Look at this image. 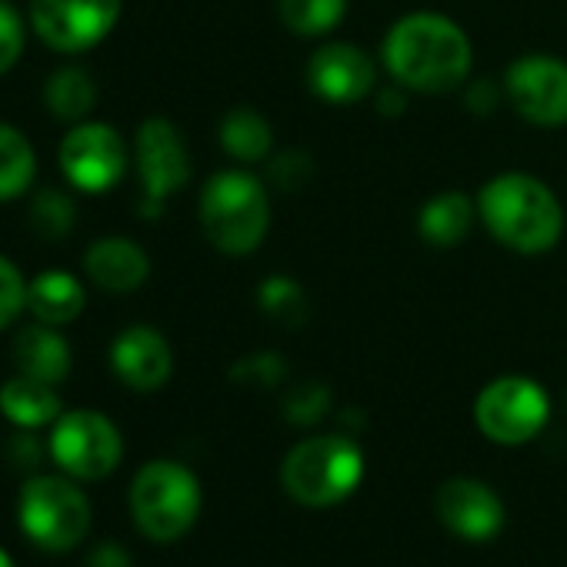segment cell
Masks as SVG:
<instances>
[{"label":"cell","mask_w":567,"mask_h":567,"mask_svg":"<svg viewBox=\"0 0 567 567\" xmlns=\"http://www.w3.org/2000/svg\"><path fill=\"white\" fill-rule=\"evenodd\" d=\"M18 517L24 534L44 550H71L87 537L91 527V504L84 491L64 477L38 474L24 484Z\"/></svg>","instance_id":"6"},{"label":"cell","mask_w":567,"mask_h":567,"mask_svg":"<svg viewBox=\"0 0 567 567\" xmlns=\"http://www.w3.org/2000/svg\"><path fill=\"white\" fill-rule=\"evenodd\" d=\"M477 210L487 230L517 254H544L564 234V210L554 190L527 174H501L481 187Z\"/></svg>","instance_id":"2"},{"label":"cell","mask_w":567,"mask_h":567,"mask_svg":"<svg viewBox=\"0 0 567 567\" xmlns=\"http://www.w3.org/2000/svg\"><path fill=\"white\" fill-rule=\"evenodd\" d=\"M471 224H474V204L461 190H444V194L431 197L417 217V230H421L424 244L441 247V250L457 247L467 237Z\"/></svg>","instance_id":"20"},{"label":"cell","mask_w":567,"mask_h":567,"mask_svg":"<svg viewBox=\"0 0 567 567\" xmlns=\"http://www.w3.org/2000/svg\"><path fill=\"white\" fill-rule=\"evenodd\" d=\"M374 61L354 44H324L308 64V84L321 101L354 104L374 91Z\"/></svg>","instance_id":"14"},{"label":"cell","mask_w":567,"mask_h":567,"mask_svg":"<svg viewBox=\"0 0 567 567\" xmlns=\"http://www.w3.org/2000/svg\"><path fill=\"white\" fill-rule=\"evenodd\" d=\"M61 171L84 194H107L127 171L124 137L107 124H81L61 144Z\"/></svg>","instance_id":"11"},{"label":"cell","mask_w":567,"mask_h":567,"mask_svg":"<svg viewBox=\"0 0 567 567\" xmlns=\"http://www.w3.org/2000/svg\"><path fill=\"white\" fill-rule=\"evenodd\" d=\"M348 14V0H280V21L291 34L318 38L334 31Z\"/></svg>","instance_id":"24"},{"label":"cell","mask_w":567,"mask_h":567,"mask_svg":"<svg viewBox=\"0 0 567 567\" xmlns=\"http://www.w3.org/2000/svg\"><path fill=\"white\" fill-rule=\"evenodd\" d=\"M328 408H331V391L324 384H305L284 404L291 424H318L328 414Z\"/></svg>","instance_id":"28"},{"label":"cell","mask_w":567,"mask_h":567,"mask_svg":"<svg viewBox=\"0 0 567 567\" xmlns=\"http://www.w3.org/2000/svg\"><path fill=\"white\" fill-rule=\"evenodd\" d=\"M200 227L224 254H250L270 227V197L254 174L220 171L200 194Z\"/></svg>","instance_id":"4"},{"label":"cell","mask_w":567,"mask_h":567,"mask_svg":"<svg viewBox=\"0 0 567 567\" xmlns=\"http://www.w3.org/2000/svg\"><path fill=\"white\" fill-rule=\"evenodd\" d=\"M84 270L97 288L111 295L137 291L151 274V257L131 237H104L87 247Z\"/></svg>","instance_id":"16"},{"label":"cell","mask_w":567,"mask_h":567,"mask_svg":"<svg viewBox=\"0 0 567 567\" xmlns=\"http://www.w3.org/2000/svg\"><path fill=\"white\" fill-rule=\"evenodd\" d=\"M550 417L547 391L520 374L491 381L474 401V424L494 444H527Z\"/></svg>","instance_id":"7"},{"label":"cell","mask_w":567,"mask_h":567,"mask_svg":"<svg viewBox=\"0 0 567 567\" xmlns=\"http://www.w3.org/2000/svg\"><path fill=\"white\" fill-rule=\"evenodd\" d=\"M124 441L117 427L97 411H71L58 417L51 434V457L81 481H101L117 471Z\"/></svg>","instance_id":"8"},{"label":"cell","mask_w":567,"mask_h":567,"mask_svg":"<svg viewBox=\"0 0 567 567\" xmlns=\"http://www.w3.org/2000/svg\"><path fill=\"white\" fill-rule=\"evenodd\" d=\"M234 378L267 388V384H277L284 378V361L274 358V354H254V358H247L244 364L234 368Z\"/></svg>","instance_id":"30"},{"label":"cell","mask_w":567,"mask_h":567,"mask_svg":"<svg viewBox=\"0 0 567 567\" xmlns=\"http://www.w3.org/2000/svg\"><path fill=\"white\" fill-rule=\"evenodd\" d=\"M0 411H4V417L11 424L34 431V427L54 424L61 417V398H58L54 384L21 374L0 388Z\"/></svg>","instance_id":"19"},{"label":"cell","mask_w":567,"mask_h":567,"mask_svg":"<svg viewBox=\"0 0 567 567\" xmlns=\"http://www.w3.org/2000/svg\"><path fill=\"white\" fill-rule=\"evenodd\" d=\"M364 477V454L344 434L308 437L284 457L280 481L305 507H334L348 501Z\"/></svg>","instance_id":"3"},{"label":"cell","mask_w":567,"mask_h":567,"mask_svg":"<svg viewBox=\"0 0 567 567\" xmlns=\"http://www.w3.org/2000/svg\"><path fill=\"white\" fill-rule=\"evenodd\" d=\"M434 504H437L441 524L464 540H491L504 530V520H507L501 497L474 477L444 481Z\"/></svg>","instance_id":"13"},{"label":"cell","mask_w":567,"mask_h":567,"mask_svg":"<svg viewBox=\"0 0 567 567\" xmlns=\"http://www.w3.org/2000/svg\"><path fill=\"white\" fill-rule=\"evenodd\" d=\"M121 18V0H34L31 24L44 44L64 54L101 44Z\"/></svg>","instance_id":"9"},{"label":"cell","mask_w":567,"mask_h":567,"mask_svg":"<svg viewBox=\"0 0 567 567\" xmlns=\"http://www.w3.org/2000/svg\"><path fill=\"white\" fill-rule=\"evenodd\" d=\"M384 68L408 91L447 94L471 71V41L441 14H408L384 38Z\"/></svg>","instance_id":"1"},{"label":"cell","mask_w":567,"mask_h":567,"mask_svg":"<svg viewBox=\"0 0 567 567\" xmlns=\"http://www.w3.org/2000/svg\"><path fill=\"white\" fill-rule=\"evenodd\" d=\"M137 171L144 184V214L154 217L187 181H190V154L184 147L181 131L164 121L151 117L137 131Z\"/></svg>","instance_id":"10"},{"label":"cell","mask_w":567,"mask_h":567,"mask_svg":"<svg viewBox=\"0 0 567 567\" xmlns=\"http://www.w3.org/2000/svg\"><path fill=\"white\" fill-rule=\"evenodd\" d=\"M0 567H18V564L8 557V550H4V547H0Z\"/></svg>","instance_id":"33"},{"label":"cell","mask_w":567,"mask_h":567,"mask_svg":"<svg viewBox=\"0 0 567 567\" xmlns=\"http://www.w3.org/2000/svg\"><path fill=\"white\" fill-rule=\"evenodd\" d=\"M84 288L81 280L68 270H44L28 284V311L34 321L61 328L81 318L84 311Z\"/></svg>","instance_id":"18"},{"label":"cell","mask_w":567,"mask_h":567,"mask_svg":"<svg viewBox=\"0 0 567 567\" xmlns=\"http://www.w3.org/2000/svg\"><path fill=\"white\" fill-rule=\"evenodd\" d=\"M257 305L270 321H277L284 328H301L308 321L305 288L291 277H267L257 291Z\"/></svg>","instance_id":"25"},{"label":"cell","mask_w":567,"mask_h":567,"mask_svg":"<svg viewBox=\"0 0 567 567\" xmlns=\"http://www.w3.org/2000/svg\"><path fill=\"white\" fill-rule=\"evenodd\" d=\"M24 308H28V284L8 257H0V331L14 324Z\"/></svg>","instance_id":"27"},{"label":"cell","mask_w":567,"mask_h":567,"mask_svg":"<svg viewBox=\"0 0 567 567\" xmlns=\"http://www.w3.org/2000/svg\"><path fill=\"white\" fill-rule=\"evenodd\" d=\"M111 368L127 388L157 391L161 384H167V378L174 371V354H171V344L164 341V334L137 324V328H127L114 341Z\"/></svg>","instance_id":"15"},{"label":"cell","mask_w":567,"mask_h":567,"mask_svg":"<svg viewBox=\"0 0 567 567\" xmlns=\"http://www.w3.org/2000/svg\"><path fill=\"white\" fill-rule=\"evenodd\" d=\"M507 94L517 114L537 127L567 124V64L550 54H524L507 68Z\"/></svg>","instance_id":"12"},{"label":"cell","mask_w":567,"mask_h":567,"mask_svg":"<svg viewBox=\"0 0 567 567\" xmlns=\"http://www.w3.org/2000/svg\"><path fill=\"white\" fill-rule=\"evenodd\" d=\"M38 174V157L18 127L0 124V200L21 197Z\"/></svg>","instance_id":"22"},{"label":"cell","mask_w":567,"mask_h":567,"mask_svg":"<svg viewBox=\"0 0 567 567\" xmlns=\"http://www.w3.org/2000/svg\"><path fill=\"white\" fill-rule=\"evenodd\" d=\"M24 51V24L11 4L0 0V74H8Z\"/></svg>","instance_id":"29"},{"label":"cell","mask_w":567,"mask_h":567,"mask_svg":"<svg viewBox=\"0 0 567 567\" xmlns=\"http://www.w3.org/2000/svg\"><path fill=\"white\" fill-rule=\"evenodd\" d=\"M220 144L234 161L257 164L270 154L274 131L264 121V114H257L254 107H234L220 121Z\"/></svg>","instance_id":"21"},{"label":"cell","mask_w":567,"mask_h":567,"mask_svg":"<svg viewBox=\"0 0 567 567\" xmlns=\"http://www.w3.org/2000/svg\"><path fill=\"white\" fill-rule=\"evenodd\" d=\"M8 457H11V464H18L21 471H34L38 464H41V457H44V447H41V441H34V437H14L11 444H8Z\"/></svg>","instance_id":"31"},{"label":"cell","mask_w":567,"mask_h":567,"mask_svg":"<svg viewBox=\"0 0 567 567\" xmlns=\"http://www.w3.org/2000/svg\"><path fill=\"white\" fill-rule=\"evenodd\" d=\"M14 364L21 374L58 388L71 374V344L51 324H28L14 338Z\"/></svg>","instance_id":"17"},{"label":"cell","mask_w":567,"mask_h":567,"mask_svg":"<svg viewBox=\"0 0 567 567\" xmlns=\"http://www.w3.org/2000/svg\"><path fill=\"white\" fill-rule=\"evenodd\" d=\"M74 200L58 190V187H44L34 204H31V224L41 237H51V240H61L64 234L74 230Z\"/></svg>","instance_id":"26"},{"label":"cell","mask_w":567,"mask_h":567,"mask_svg":"<svg viewBox=\"0 0 567 567\" xmlns=\"http://www.w3.org/2000/svg\"><path fill=\"white\" fill-rule=\"evenodd\" d=\"M87 567H134L131 554L117 544V540H104L91 550Z\"/></svg>","instance_id":"32"},{"label":"cell","mask_w":567,"mask_h":567,"mask_svg":"<svg viewBox=\"0 0 567 567\" xmlns=\"http://www.w3.org/2000/svg\"><path fill=\"white\" fill-rule=\"evenodd\" d=\"M131 514L144 537L157 544L177 540L200 514V484L177 461H151L131 484Z\"/></svg>","instance_id":"5"},{"label":"cell","mask_w":567,"mask_h":567,"mask_svg":"<svg viewBox=\"0 0 567 567\" xmlns=\"http://www.w3.org/2000/svg\"><path fill=\"white\" fill-rule=\"evenodd\" d=\"M97 101V87L87 71L81 68H61L48 84V107L61 121H84Z\"/></svg>","instance_id":"23"}]
</instances>
